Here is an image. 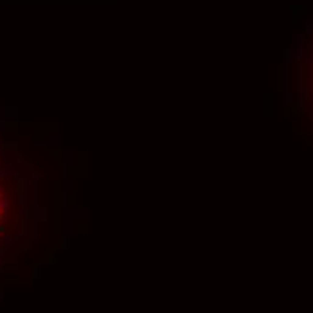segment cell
Masks as SVG:
<instances>
[{"mask_svg": "<svg viewBox=\"0 0 313 313\" xmlns=\"http://www.w3.org/2000/svg\"><path fill=\"white\" fill-rule=\"evenodd\" d=\"M0 196H2V193H0Z\"/></svg>", "mask_w": 313, "mask_h": 313, "instance_id": "cell-1", "label": "cell"}]
</instances>
